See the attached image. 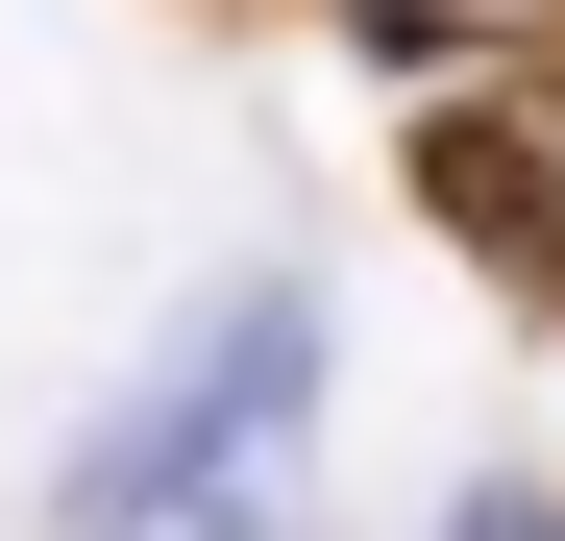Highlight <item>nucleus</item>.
<instances>
[{
  "label": "nucleus",
  "mask_w": 565,
  "mask_h": 541,
  "mask_svg": "<svg viewBox=\"0 0 565 541\" xmlns=\"http://www.w3.org/2000/svg\"><path fill=\"white\" fill-rule=\"evenodd\" d=\"M296 418H320V296L296 270H222V296L99 394L74 492H296Z\"/></svg>",
  "instance_id": "f257e3e1"
},
{
  "label": "nucleus",
  "mask_w": 565,
  "mask_h": 541,
  "mask_svg": "<svg viewBox=\"0 0 565 541\" xmlns=\"http://www.w3.org/2000/svg\"><path fill=\"white\" fill-rule=\"evenodd\" d=\"M50 541H296V492H50Z\"/></svg>",
  "instance_id": "f03ea898"
},
{
  "label": "nucleus",
  "mask_w": 565,
  "mask_h": 541,
  "mask_svg": "<svg viewBox=\"0 0 565 541\" xmlns=\"http://www.w3.org/2000/svg\"><path fill=\"white\" fill-rule=\"evenodd\" d=\"M443 541H565V492H516V468H492V492H467Z\"/></svg>",
  "instance_id": "7ed1b4c3"
}]
</instances>
